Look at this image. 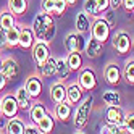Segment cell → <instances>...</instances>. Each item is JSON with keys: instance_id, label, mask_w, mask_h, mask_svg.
I'll list each match as a JSON object with an SVG mask.
<instances>
[{"instance_id": "1", "label": "cell", "mask_w": 134, "mask_h": 134, "mask_svg": "<svg viewBox=\"0 0 134 134\" xmlns=\"http://www.w3.org/2000/svg\"><path fill=\"white\" fill-rule=\"evenodd\" d=\"M32 32L36 41H44V42H52L55 32H57V23L52 18L50 13H45V12H39L36 15L34 21H32Z\"/></svg>"}, {"instance_id": "2", "label": "cell", "mask_w": 134, "mask_h": 134, "mask_svg": "<svg viewBox=\"0 0 134 134\" xmlns=\"http://www.w3.org/2000/svg\"><path fill=\"white\" fill-rule=\"evenodd\" d=\"M92 103H94V99H92V95H89V97H86L84 100L79 102L78 108L74 111L73 123H74V128L79 129V132H82V129L87 126V123H89L91 111H92Z\"/></svg>"}, {"instance_id": "3", "label": "cell", "mask_w": 134, "mask_h": 134, "mask_svg": "<svg viewBox=\"0 0 134 134\" xmlns=\"http://www.w3.org/2000/svg\"><path fill=\"white\" fill-rule=\"evenodd\" d=\"M91 31H92V37H95L99 42L105 44L110 39V32H111V27L110 24L103 20V18H95V21L91 26Z\"/></svg>"}, {"instance_id": "4", "label": "cell", "mask_w": 134, "mask_h": 134, "mask_svg": "<svg viewBox=\"0 0 134 134\" xmlns=\"http://www.w3.org/2000/svg\"><path fill=\"white\" fill-rule=\"evenodd\" d=\"M113 47L120 55H126L132 49V37H129V34L124 31H120L113 36Z\"/></svg>"}, {"instance_id": "5", "label": "cell", "mask_w": 134, "mask_h": 134, "mask_svg": "<svg viewBox=\"0 0 134 134\" xmlns=\"http://www.w3.org/2000/svg\"><path fill=\"white\" fill-rule=\"evenodd\" d=\"M50 57V49H49V42L44 41H36L32 45V58L37 65V68L44 65V62Z\"/></svg>"}, {"instance_id": "6", "label": "cell", "mask_w": 134, "mask_h": 134, "mask_svg": "<svg viewBox=\"0 0 134 134\" xmlns=\"http://www.w3.org/2000/svg\"><path fill=\"white\" fill-rule=\"evenodd\" d=\"M65 47L68 52H82L86 47V41L81 32H70L65 39Z\"/></svg>"}, {"instance_id": "7", "label": "cell", "mask_w": 134, "mask_h": 134, "mask_svg": "<svg viewBox=\"0 0 134 134\" xmlns=\"http://www.w3.org/2000/svg\"><path fill=\"white\" fill-rule=\"evenodd\" d=\"M0 102H2V116L13 118V116H16V115H18L20 107H18V102H16V97H15V95L7 94Z\"/></svg>"}, {"instance_id": "8", "label": "cell", "mask_w": 134, "mask_h": 134, "mask_svg": "<svg viewBox=\"0 0 134 134\" xmlns=\"http://www.w3.org/2000/svg\"><path fill=\"white\" fill-rule=\"evenodd\" d=\"M124 113L121 105H110V107L105 108V121L110 124H123L124 121Z\"/></svg>"}, {"instance_id": "9", "label": "cell", "mask_w": 134, "mask_h": 134, "mask_svg": "<svg viewBox=\"0 0 134 134\" xmlns=\"http://www.w3.org/2000/svg\"><path fill=\"white\" fill-rule=\"evenodd\" d=\"M79 86L84 91H94L97 87V76H95L94 70L86 68L79 74Z\"/></svg>"}, {"instance_id": "10", "label": "cell", "mask_w": 134, "mask_h": 134, "mask_svg": "<svg viewBox=\"0 0 134 134\" xmlns=\"http://www.w3.org/2000/svg\"><path fill=\"white\" fill-rule=\"evenodd\" d=\"M24 87H26L27 92H29V95L32 99L39 97V95L42 94V79H41V76H37V74L27 76L26 82H24Z\"/></svg>"}, {"instance_id": "11", "label": "cell", "mask_w": 134, "mask_h": 134, "mask_svg": "<svg viewBox=\"0 0 134 134\" xmlns=\"http://www.w3.org/2000/svg\"><path fill=\"white\" fill-rule=\"evenodd\" d=\"M0 73H2L8 81H13L18 76V73H20L18 62L15 58H5V60H2V68H0Z\"/></svg>"}, {"instance_id": "12", "label": "cell", "mask_w": 134, "mask_h": 134, "mask_svg": "<svg viewBox=\"0 0 134 134\" xmlns=\"http://www.w3.org/2000/svg\"><path fill=\"white\" fill-rule=\"evenodd\" d=\"M103 76H105V79H107L108 84L116 86L120 82V79H121V71L118 68V65L116 63H108L105 66V70H103Z\"/></svg>"}, {"instance_id": "13", "label": "cell", "mask_w": 134, "mask_h": 134, "mask_svg": "<svg viewBox=\"0 0 134 134\" xmlns=\"http://www.w3.org/2000/svg\"><path fill=\"white\" fill-rule=\"evenodd\" d=\"M82 92L84 89L78 84H70L68 87H66V102L71 103V105H76V103H79L82 100Z\"/></svg>"}, {"instance_id": "14", "label": "cell", "mask_w": 134, "mask_h": 134, "mask_svg": "<svg viewBox=\"0 0 134 134\" xmlns=\"http://www.w3.org/2000/svg\"><path fill=\"white\" fill-rule=\"evenodd\" d=\"M50 99H52L53 103H58V102L66 100V86H65L63 79L57 81L50 87Z\"/></svg>"}, {"instance_id": "15", "label": "cell", "mask_w": 134, "mask_h": 134, "mask_svg": "<svg viewBox=\"0 0 134 134\" xmlns=\"http://www.w3.org/2000/svg\"><path fill=\"white\" fill-rule=\"evenodd\" d=\"M53 115H55V118L60 120V121H68L71 118V103H68L66 100L55 103Z\"/></svg>"}, {"instance_id": "16", "label": "cell", "mask_w": 134, "mask_h": 134, "mask_svg": "<svg viewBox=\"0 0 134 134\" xmlns=\"http://www.w3.org/2000/svg\"><path fill=\"white\" fill-rule=\"evenodd\" d=\"M34 41H36V37H34V32H32V27H21L18 45H20L21 49H32Z\"/></svg>"}, {"instance_id": "17", "label": "cell", "mask_w": 134, "mask_h": 134, "mask_svg": "<svg viewBox=\"0 0 134 134\" xmlns=\"http://www.w3.org/2000/svg\"><path fill=\"white\" fill-rule=\"evenodd\" d=\"M15 97H16V102H18V107H20V110H29L31 108V95H29V92L26 91V87L23 86V87H20L16 91V94H15Z\"/></svg>"}, {"instance_id": "18", "label": "cell", "mask_w": 134, "mask_h": 134, "mask_svg": "<svg viewBox=\"0 0 134 134\" xmlns=\"http://www.w3.org/2000/svg\"><path fill=\"white\" fill-rule=\"evenodd\" d=\"M74 26H76V31H78V32L86 34L91 29V18H89V15L86 12H79L78 15H76Z\"/></svg>"}, {"instance_id": "19", "label": "cell", "mask_w": 134, "mask_h": 134, "mask_svg": "<svg viewBox=\"0 0 134 134\" xmlns=\"http://www.w3.org/2000/svg\"><path fill=\"white\" fill-rule=\"evenodd\" d=\"M102 42H99L95 37H91V39L86 42V47H84V50H86V53H87V57L89 58H97V57L100 55V52H102Z\"/></svg>"}, {"instance_id": "20", "label": "cell", "mask_w": 134, "mask_h": 134, "mask_svg": "<svg viewBox=\"0 0 134 134\" xmlns=\"http://www.w3.org/2000/svg\"><path fill=\"white\" fill-rule=\"evenodd\" d=\"M7 132L8 134H24V121L20 120V118H8L7 121Z\"/></svg>"}, {"instance_id": "21", "label": "cell", "mask_w": 134, "mask_h": 134, "mask_svg": "<svg viewBox=\"0 0 134 134\" xmlns=\"http://www.w3.org/2000/svg\"><path fill=\"white\" fill-rule=\"evenodd\" d=\"M8 10L15 16H23L27 12V0H8Z\"/></svg>"}, {"instance_id": "22", "label": "cell", "mask_w": 134, "mask_h": 134, "mask_svg": "<svg viewBox=\"0 0 134 134\" xmlns=\"http://www.w3.org/2000/svg\"><path fill=\"white\" fill-rule=\"evenodd\" d=\"M41 70V74L45 76V78H52L53 74H57V58H53V57H49L42 66H39Z\"/></svg>"}, {"instance_id": "23", "label": "cell", "mask_w": 134, "mask_h": 134, "mask_svg": "<svg viewBox=\"0 0 134 134\" xmlns=\"http://www.w3.org/2000/svg\"><path fill=\"white\" fill-rule=\"evenodd\" d=\"M20 31H21V26H12L7 29V44L10 49H13V47H18V42H20Z\"/></svg>"}, {"instance_id": "24", "label": "cell", "mask_w": 134, "mask_h": 134, "mask_svg": "<svg viewBox=\"0 0 134 134\" xmlns=\"http://www.w3.org/2000/svg\"><path fill=\"white\" fill-rule=\"evenodd\" d=\"M66 63H68L71 71H79L82 68V57L81 52H68L66 57Z\"/></svg>"}, {"instance_id": "25", "label": "cell", "mask_w": 134, "mask_h": 134, "mask_svg": "<svg viewBox=\"0 0 134 134\" xmlns=\"http://www.w3.org/2000/svg\"><path fill=\"white\" fill-rule=\"evenodd\" d=\"M37 126H39L41 132H44V134L52 132V131H53V128H55V121H53V118H52V115L45 113L44 116H42L39 121H37Z\"/></svg>"}, {"instance_id": "26", "label": "cell", "mask_w": 134, "mask_h": 134, "mask_svg": "<svg viewBox=\"0 0 134 134\" xmlns=\"http://www.w3.org/2000/svg\"><path fill=\"white\" fill-rule=\"evenodd\" d=\"M102 100L107 107H110V105H121V95L116 91H105L102 95Z\"/></svg>"}, {"instance_id": "27", "label": "cell", "mask_w": 134, "mask_h": 134, "mask_svg": "<svg viewBox=\"0 0 134 134\" xmlns=\"http://www.w3.org/2000/svg\"><path fill=\"white\" fill-rule=\"evenodd\" d=\"M45 113H47V110H45V107L42 103H32L31 108H29V118H31L32 123L37 124V121H39Z\"/></svg>"}, {"instance_id": "28", "label": "cell", "mask_w": 134, "mask_h": 134, "mask_svg": "<svg viewBox=\"0 0 134 134\" xmlns=\"http://www.w3.org/2000/svg\"><path fill=\"white\" fill-rule=\"evenodd\" d=\"M15 24H16V16L10 10H5V12L0 13V27L8 29V27H12Z\"/></svg>"}, {"instance_id": "29", "label": "cell", "mask_w": 134, "mask_h": 134, "mask_svg": "<svg viewBox=\"0 0 134 134\" xmlns=\"http://www.w3.org/2000/svg\"><path fill=\"white\" fill-rule=\"evenodd\" d=\"M70 73H71V70H70L68 63H66V58H57V74H58V78L66 81Z\"/></svg>"}, {"instance_id": "30", "label": "cell", "mask_w": 134, "mask_h": 134, "mask_svg": "<svg viewBox=\"0 0 134 134\" xmlns=\"http://www.w3.org/2000/svg\"><path fill=\"white\" fill-rule=\"evenodd\" d=\"M84 12L89 16H95V18L102 16L100 12H99V8H97V0H86L84 2Z\"/></svg>"}, {"instance_id": "31", "label": "cell", "mask_w": 134, "mask_h": 134, "mask_svg": "<svg viewBox=\"0 0 134 134\" xmlns=\"http://www.w3.org/2000/svg\"><path fill=\"white\" fill-rule=\"evenodd\" d=\"M123 78L126 79L128 84L134 86V60L126 63V66H124V70H123Z\"/></svg>"}, {"instance_id": "32", "label": "cell", "mask_w": 134, "mask_h": 134, "mask_svg": "<svg viewBox=\"0 0 134 134\" xmlns=\"http://www.w3.org/2000/svg\"><path fill=\"white\" fill-rule=\"evenodd\" d=\"M68 2L66 0H55V5H53V15L55 16H63V13L68 10Z\"/></svg>"}, {"instance_id": "33", "label": "cell", "mask_w": 134, "mask_h": 134, "mask_svg": "<svg viewBox=\"0 0 134 134\" xmlns=\"http://www.w3.org/2000/svg\"><path fill=\"white\" fill-rule=\"evenodd\" d=\"M123 124L126 126V129H128L129 134H134V113L124 115V121H123Z\"/></svg>"}, {"instance_id": "34", "label": "cell", "mask_w": 134, "mask_h": 134, "mask_svg": "<svg viewBox=\"0 0 134 134\" xmlns=\"http://www.w3.org/2000/svg\"><path fill=\"white\" fill-rule=\"evenodd\" d=\"M103 20L110 24V27H115V24H116V16H115V10H113V8H111V10L108 8V10L103 13Z\"/></svg>"}, {"instance_id": "35", "label": "cell", "mask_w": 134, "mask_h": 134, "mask_svg": "<svg viewBox=\"0 0 134 134\" xmlns=\"http://www.w3.org/2000/svg\"><path fill=\"white\" fill-rule=\"evenodd\" d=\"M53 5H55V0H42V2H41L42 12L50 13V15H53Z\"/></svg>"}, {"instance_id": "36", "label": "cell", "mask_w": 134, "mask_h": 134, "mask_svg": "<svg viewBox=\"0 0 134 134\" xmlns=\"http://www.w3.org/2000/svg\"><path fill=\"white\" fill-rule=\"evenodd\" d=\"M41 129L36 123H29V124H24V134H39Z\"/></svg>"}, {"instance_id": "37", "label": "cell", "mask_w": 134, "mask_h": 134, "mask_svg": "<svg viewBox=\"0 0 134 134\" xmlns=\"http://www.w3.org/2000/svg\"><path fill=\"white\" fill-rule=\"evenodd\" d=\"M8 49V44H7V29L0 27V50Z\"/></svg>"}, {"instance_id": "38", "label": "cell", "mask_w": 134, "mask_h": 134, "mask_svg": "<svg viewBox=\"0 0 134 134\" xmlns=\"http://www.w3.org/2000/svg\"><path fill=\"white\" fill-rule=\"evenodd\" d=\"M97 8H99L100 15L105 13V12L110 8V0H97Z\"/></svg>"}, {"instance_id": "39", "label": "cell", "mask_w": 134, "mask_h": 134, "mask_svg": "<svg viewBox=\"0 0 134 134\" xmlns=\"http://www.w3.org/2000/svg\"><path fill=\"white\" fill-rule=\"evenodd\" d=\"M121 7L126 10V13H131L134 10V0H123L121 2Z\"/></svg>"}, {"instance_id": "40", "label": "cell", "mask_w": 134, "mask_h": 134, "mask_svg": "<svg viewBox=\"0 0 134 134\" xmlns=\"http://www.w3.org/2000/svg\"><path fill=\"white\" fill-rule=\"evenodd\" d=\"M7 82H8V79L5 78V76H3L2 73H0V92H2V91L7 87Z\"/></svg>"}, {"instance_id": "41", "label": "cell", "mask_w": 134, "mask_h": 134, "mask_svg": "<svg viewBox=\"0 0 134 134\" xmlns=\"http://www.w3.org/2000/svg\"><path fill=\"white\" fill-rule=\"evenodd\" d=\"M121 2H123V0H110V8L118 10V8L121 7Z\"/></svg>"}, {"instance_id": "42", "label": "cell", "mask_w": 134, "mask_h": 134, "mask_svg": "<svg viewBox=\"0 0 134 134\" xmlns=\"http://www.w3.org/2000/svg\"><path fill=\"white\" fill-rule=\"evenodd\" d=\"M66 2H68V5H74L76 2H78V0H66Z\"/></svg>"}, {"instance_id": "43", "label": "cell", "mask_w": 134, "mask_h": 134, "mask_svg": "<svg viewBox=\"0 0 134 134\" xmlns=\"http://www.w3.org/2000/svg\"><path fill=\"white\" fill-rule=\"evenodd\" d=\"M0 116H2V102H0Z\"/></svg>"}, {"instance_id": "44", "label": "cell", "mask_w": 134, "mask_h": 134, "mask_svg": "<svg viewBox=\"0 0 134 134\" xmlns=\"http://www.w3.org/2000/svg\"><path fill=\"white\" fill-rule=\"evenodd\" d=\"M132 49H134V37H132Z\"/></svg>"}, {"instance_id": "45", "label": "cell", "mask_w": 134, "mask_h": 134, "mask_svg": "<svg viewBox=\"0 0 134 134\" xmlns=\"http://www.w3.org/2000/svg\"><path fill=\"white\" fill-rule=\"evenodd\" d=\"M0 68H2V58H0Z\"/></svg>"}, {"instance_id": "46", "label": "cell", "mask_w": 134, "mask_h": 134, "mask_svg": "<svg viewBox=\"0 0 134 134\" xmlns=\"http://www.w3.org/2000/svg\"><path fill=\"white\" fill-rule=\"evenodd\" d=\"M132 12H134V10H132Z\"/></svg>"}]
</instances>
